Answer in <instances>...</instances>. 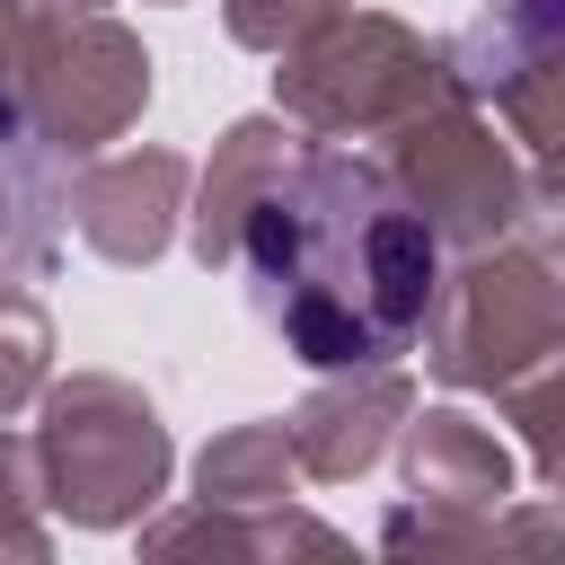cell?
I'll use <instances>...</instances> for the list:
<instances>
[{"label": "cell", "instance_id": "6da1fadb", "mask_svg": "<svg viewBox=\"0 0 565 565\" xmlns=\"http://www.w3.org/2000/svg\"><path fill=\"white\" fill-rule=\"evenodd\" d=\"M238 282L256 318L282 335V353H300L309 371H353L424 335L441 238L380 159L300 150L282 177L247 194Z\"/></svg>", "mask_w": 565, "mask_h": 565}, {"label": "cell", "instance_id": "7a4b0ae2", "mask_svg": "<svg viewBox=\"0 0 565 565\" xmlns=\"http://www.w3.org/2000/svg\"><path fill=\"white\" fill-rule=\"evenodd\" d=\"M53 247V177H44V141L18 115V97H0V274H35Z\"/></svg>", "mask_w": 565, "mask_h": 565}]
</instances>
